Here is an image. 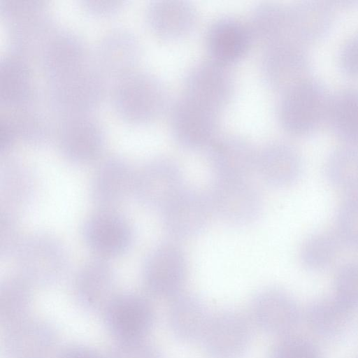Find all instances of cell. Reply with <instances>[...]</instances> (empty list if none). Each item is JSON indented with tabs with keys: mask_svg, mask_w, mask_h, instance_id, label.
Masks as SVG:
<instances>
[{
	"mask_svg": "<svg viewBox=\"0 0 358 358\" xmlns=\"http://www.w3.org/2000/svg\"><path fill=\"white\" fill-rule=\"evenodd\" d=\"M331 94L312 76L280 93L278 119L281 127L294 136L313 134L327 124Z\"/></svg>",
	"mask_w": 358,
	"mask_h": 358,
	"instance_id": "cell-1",
	"label": "cell"
},
{
	"mask_svg": "<svg viewBox=\"0 0 358 358\" xmlns=\"http://www.w3.org/2000/svg\"><path fill=\"white\" fill-rule=\"evenodd\" d=\"M207 196L213 214L229 225H248L262 211L260 192L248 179H216Z\"/></svg>",
	"mask_w": 358,
	"mask_h": 358,
	"instance_id": "cell-2",
	"label": "cell"
},
{
	"mask_svg": "<svg viewBox=\"0 0 358 358\" xmlns=\"http://www.w3.org/2000/svg\"><path fill=\"white\" fill-rule=\"evenodd\" d=\"M170 120L173 138L187 149L208 148L218 136L220 112L184 94L173 103Z\"/></svg>",
	"mask_w": 358,
	"mask_h": 358,
	"instance_id": "cell-3",
	"label": "cell"
},
{
	"mask_svg": "<svg viewBox=\"0 0 358 358\" xmlns=\"http://www.w3.org/2000/svg\"><path fill=\"white\" fill-rule=\"evenodd\" d=\"M259 69L264 83L282 92L311 76V58L307 47L284 42L264 48Z\"/></svg>",
	"mask_w": 358,
	"mask_h": 358,
	"instance_id": "cell-4",
	"label": "cell"
},
{
	"mask_svg": "<svg viewBox=\"0 0 358 358\" xmlns=\"http://www.w3.org/2000/svg\"><path fill=\"white\" fill-rule=\"evenodd\" d=\"M229 66L213 59L194 65L184 80V95L220 113L230 103L235 81Z\"/></svg>",
	"mask_w": 358,
	"mask_h": 358,
	"instance_id": "cell-5",
	"label": "cell"
},
{
	"mask_svg": "<svg viewBox=\"0 0 358 358\" xmlns=\"http://www.w3.org/2000/svg\"><path fill=\"white\" fill-rule=\"evenodd\" d=\"M212 214L207 194L185 187L163 208V221L173 238L187 239L204 229Z\"/></svg>",
	"mask_w": 358,
	"mask_h": 358,
	"instance_id": "cell-6",
	"label": "cell"
},
{
	"mask_svg": "<svg viewBox=\"0 0 358 358\" xmlns=\"http://www.w3.org/2000/svg\"><path fill=\"white\" fill-rule=\"evenodd\" d=\"M208 148V161L216 179H248L256 171L258 150L243 136H217Z\"/></svg>",
	"mask_w": 358,
	"mask_h": 358,
	"instance_id": "cell-7",
	"label": "cell"
},
{
	"mask_svg": "<svg viewBox=\"0 0 358 358\" xmlns=\"http://www.w3.org/2000/svg\"><path fill=\"white\" fill-rule=\"evenodd\" d=\"M250 337L246 319L237 312L224 311L210 318L201 340L212 358H239L247 350Z\"/></svg>",
	"mask_w": 358,
	"mask_h": 358,
	"instance_id": "cell-8",
	"label": "cell"
},
{
	"mask_svg": "<svg viewBox=\"0 0 358 358\" xmlns=\"http://www.w3.org/2000/svg\"><path fill=\"white\" fill-rule=\"evenodd\" d=\"M341 2L302 1L288 6L292 42L307 47L324 37L332 28Z\"/></svg>",
	"mask_w": 358,
	"mask_h": 358,
	"instance_id": "cell-9",
	"label": "cell"
},
{
	"mask_svg": "<svg viewBox=\"0 0 358 358\" xmlns=\"http://www.w3.org/2000/svg\"><path fill=\"white\" fill-rule=\"evenodd\" d=\"M252 314L265 332L286 334L299 324L301 312L295 300L285 291L268 288L261 291L252 302Z\"/></svg>",
	"mask_w": 358,
	"mask_h": 358,
	"instance_id": "cell-10",
	"label": "cell"
},
{
	"mask_svg": "<svg viewBox=\"0 0 358 358\" xmlns=\"http://www.w3.org/2000/svg\"><path fill=\"white\" fill-rule=\"evenodd\" d=\"M252 41L248 25L231 17L217 20L206 36L210 59L227 66L241 60Z\"/></svg>",
	"mask_w": 358,
	"mask_h": 358,
	"instance_id": "cell-11",
	"label": "cell"
},
{
	"mask_svg": "<svg viewBox=\"0 0 358 358\" xmlns=\"http://www.w3.org/2000/svg\"><path fill=\"white\" fill-rule=\"evenodd\" d=\"M301 168L299 152L287 142L271 141L257 150L256 171L266 183L273 187H283L295 182Z\"/></svg>",
	"mask_w": 358,
	"mask_h": 358,
	"instance_id": "cell-12",
	"label": "cell"
},
{
	"mask_svg": "<svg viewBox=\"0 0 358 358\" xmlns=\"http://www.w3.org/2000/svg\"><path fill=\"white\" fill-rule=\"evenodd\" d=\"M187 275V262L181 249L172 244L159 247L151 256L147 277L152 289L165 296L180 293Z\"/></svg>",
	"mask_w": 358,
	"mask_h": 358,
	"instance_id": "cell-13",
	"label": "cell"
},
{
	"mask_svg": "<svg viewBox=\"0 0 358 358\" xmlns=\"http://www.w3.org/2000/svg\"><path fill=\"white\" fill-rule=\"evenodd\" d=\"M152 23L161 37L178 41L193 32L197 23V13L189 2L180 0L162 1L152 8Z\"/></svg>",
	"mask_w": 358,
	"mask_h": 358,
	"instance_id": "cell-14",
	"label": "cell"
},
{
	"mask_svg": "<svg viewBox=\"0 0 358 358\" xmlns=\"http://www.w3.org/2000/svg\"><path fill=\"white\" fill-rule=\"evenodd\" d=\"M173 298L170 323L174 335L182 341L201 339L211 318L203 301L190 294Z\"/></svg>",
	"mask_w": 358,
	"mask_h": 358,
	"instance_id": "cell-15",
	"label": "cell"
},
{
	"mask_svg": "<svg viewBox=\"0 0 358 358\" xmlns=\"http://www.w3.org/2000/svg\"><path fill=\"white\" fill-rule=\"evenodd\" d=\"M352 311L335 297L321 299L309 304L306 318L309 327L320 337L335 340L343 336L350 329Z\"/></svg>",
	"mask_w": 358,
	"mask_h": 358,
	"instance_id": "cell-16",
	"label": "cell"
},
{
	"mask_svg": "<svg viewBox=\"0 0 358 358\" xmlns=\"http://www.w3.org/2000/svg\"><path fill=\"white\" fill-rule=\"evenodd\" d=\"M327 124L346 144L358 143V87H344L331 94Z\"/></svg>",
	"mask_w": 358,
	"mask_h": 358,
	"instance_id": "cell-17",
	"label": "cell"
},
{
	"mask_svg": "<svg viewBox=\"0 0 358 358\" xmlns=\"http://www.w3.org/2000/svg\"><path fill=\"white\" fill-rule=\"evenodd\" d=\"M248 25L252 40L264 48L292 42L289 34L288 6L275 3L260 4L253 10Z\"/></svg>",
	"mask_w": 358,
	"mask_h": 358,
	"instance_id": "cell-18",
	"label": "cell"
},
{
	"mask_svg": "<svg viewBox=\"0 0 358 358\" xmlns=\"http://www.w3.org/2000/svg\"><path fill=\"white\" fill-rule=\"evenodd\" d=\"M184 187L182 170L174 160H159L145 173L144 192L147 200L162 208Z\"/></svg>",
	"mask_w": 358,
	"mask_h": 358,
	"instance_id": "cell-19",
	"label": "cell"
},
{
	"mask_svg": "<svg viewBox=\"0 0 358 358\" xmlns=\"http://www.w3.org/2000/svg\"><path fill=\"white\" fill-rule=\"evenodd\" d=\"M325 171L335 187L358 192V146L346 144L335 148L327 158Z\"/></svg>",
	"mask_w": 358,
	"mask_h": 358,
	"instance_id": "cell-20",
	"label": "cell"
},
{
	"mask_svg": "<svg viewBox=\"0 0 358 358\" xmlns=\"http://www.w3.org/2000/svg\"><path fill=\"white\" fill-rule=\"evenodd\" d=\"M341 240L330 232L315 234L306 240L301 249L303 264L311 270H320L335 259Z\"/></svg>",
	"mask_w": 358,
	"mask_h": 358,
	"instance_id": "cell-21",
	"label": "cell"
},
{
	"mask_svg": "<svg viewBox=\"0 0 358 358\" xmlns=\"http://www.w3.org/2000/svg\"><path fill=\"white\" fill-rule=\"evenodd\" d=\"M336 234L342 243L358 247V192L341 206L336 219Z\"/></svg>",
	"mask_w": 358,
	"mask_h": 358,
	"instance_id": "cell-22",
	"label": "cell"
},
{
	"mask_svg": "<svg viewBox=\"0 0 358 358\" xmlns=\"http://www.w3.org/2000/svg\"><path fill=\"white\" fill-rule=\"evenodd\" d=\"M334 297L353 311L358 308V263L348 264L337 273Z\"/></svg>",
	"mask_w": 358,
	"mask_h": 358,
	"instance_id": "cell-23",
	"label": "cell"
},
{
	"mask_svg": "<svg viewBox=\"0 0 358 358\" xmlns=\"http://www.w3.org/2000/svg\"><path fill=\"white\" fill-rule=\"evenodd\" d=\"M269 358H322L317 345L311 341L299 336H291L278 343Z\"/></svg>",
	"mask_w": 358,
	"mask_h": 358,
	"instance_id": "cell-24",
	"label": "cell"
},
{
	"mask_svg": "<svg viewBox=\"0 0 358 358\" xmlns=\"http://www.w3.org/2000/svg\"><path fill=\"white\" fill-rule=\"evenodd\" d=\"M341 71L350 76H358V31L343 45L338 54Z\"/></svg>",
	"mask_w": 358,
	"mask_h": 358,
	"instance_id": "cell-25",
	"label": "cell"
}]
</instances>
